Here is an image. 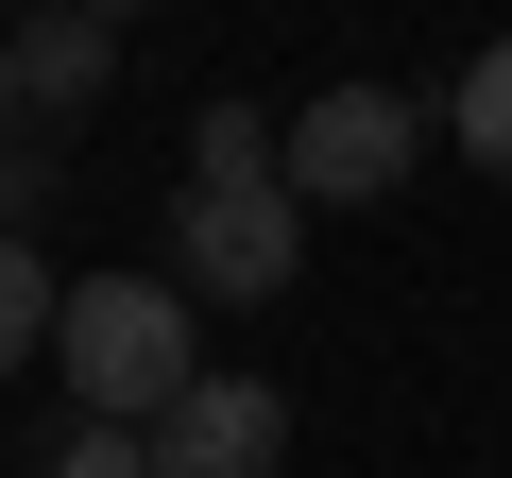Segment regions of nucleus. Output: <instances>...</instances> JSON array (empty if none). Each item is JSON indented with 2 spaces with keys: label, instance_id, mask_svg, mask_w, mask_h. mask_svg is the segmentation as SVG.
Returning a JSON list of instances; mask_svg holds the SVG:
<instances>
[{
  "label": "nucleus",
  "instance_id": "nucleus-1",
  "mask_svg": "<svg viewBox=\"0 0 512 478\" xmlns=\"http://www.w3.org/2000/svg\"><path fill=\"white\" fill-rule=\"evenodd\" d=\"M52 359H69L86 427H171L188 410V308H171V274H86L69 325H52Z\"/></svg>",
  "mask_w": 512,
  "mask_h": 478
},
{
  "label": "nucleus",
  "instance_id": "nucleus-2",
  "mask_svg": "<svg viewBox=\"0 0 512 478\" xmlns=\"http://www.w3.org/2000/svg\"><path fill=\"white\" fill-rule=\"evenodd\" d=\"M291 257H308L291 171H274V188H188V205H171V274H188L205 308H274V291H291Z\"/></svg>",
  "mask_w": 512,
  "mask_h": 478
},
{
  "label": "nucleus",
  "instance_id": "nucleus-3",
  "mask_svg": "<svg viewBox=\"0 0 512 478\" xmlns=\"http://www.w3.org/2000/svg\"><path fill=\"white\" fill-rule=\"evenodd\" d=\"M410 154H427V103L410 86H325L291 120V205H376Z\"/></svg>",
  "mask_w": 512,
  "mask_h": 478
},
{
  "label": "nucleus",
  "instance_id": "nucleus-4",
  "mask_svg": "<svg viewBox=\"0 0 512 478\" xmlns=\"http://www.w3.org/2000/svg\"><path fill=\"white\" fill-rule=\"evenodd\" d=\"M291 461V393L274 376H188V410L154 427V478H274Z\"/></svg>",
  "mask_w": 512,
  "mask_h": 478
},
{
  "label": "nucleus",
  "instance_id": "nucleus-5",
  "mask_svg": "<svg viewBox=\"0 0 512 478\" xmlns=\"http://www.w3.org/2000/svg\"><path fill=\"white\" fill-rule=\"evenodd\" d=\"M103 86H120V18L52 0V18L18 35V103H35V120H69V103H103Z\"/></svg>",
  "mask_w": 512,
  "mask_h": 478
},
{
  "label": "nucleus",
  "instance_id": "nucleus-6",
  "mask_svg": "<svg viewBox=\"0 0 512 478\" xmlns=\"http://www.w3.org/2000/svg\"><path fill=\"white\" fill-rule=\"evenodd\" d=\"M291 171V137L256 120V103H205V137H188V188H274Z\"/></svg>",
  "mask_w": 512,
  "mask_h": 478
},
{
  "label": "nucleus",
  "instance_id": "nucleus-7",
  "mask_svg": "<svg viewBox=\"0 0 512 478\" xmlns=\"http://www.w3.org/2000/svg\"><path fill=\"white\" fill-rule=\"evenodd\" d=\"M444 137H461L478 171H512V35H495V52H478V69L444 86Z\"/></svg>",
  "mask_w": 512,
  "mask_h": 478
},
{
  "label": "nucleus",
  "instance_id": "nucleus-8",
  "mask_svg": "<svg viewBox=\"0 0 512 478\" xmlns=\"http://www.w3.org/2000/svg\"><path fill=\"white\" fill-rule=\"evenodd\" d=\"M52 325H69V291L35 274V239H0V376H18V359H35Z\"/></svg>",
  "mask_w": 512,
  "mask_h": 478
},
{
  "label": "nucleus",
  "instance_id": "nucleus-9",
  "mask_svg": "<svg viewBox=\"0 0 512 478\" xmlns=\"http://www.w3.org/2000/svg\"><path fill=\"white\" fill-rule=\"evenodd\" d=\"M52 478H154V427H69Z\"/></svg>",
  "mask_w": 512,
  "mask_h": 478
},
{
  "label": "nucleus",
  "instance_id": "nucleus-10",
  "mask_svg": "<svg viewBox=\"0 0 512 478\" xmlns=\"http://www.w3.org/2000/svg\"><path fill=\"white\" fill-rule=\"evenodd\" d=\"M35 205H52V154H18V137H0V239H35Z\"/></svg>",
  "mask_w": 512,
  "mask_h": 478
},
{
  "label": "nucleus",
  "instance_id": "nucleus-11",
  "mask_svg": "<svg viewBox=\"0 0 512 478\" xmlns=\"http://www.w3.org/2000/svg\"><path fill=\"white\" fill-rule=\"evenodd\" d=\"M0 120H18V52H0Z\"/></svg>",
  "mask_w": 512,
  "mask_h": 478
},
{
  "label": "nucleus",
  "instance_id": "nucleus-12",
  "mask_svg": "<svg viewBox=\"0 0 512 478\" xmlns=\"http://www.w3.org/2000/svg\"><path fill=\"white\" fill-rule=\"evenodd\" d=\"M86 18H120V0H86Z\"/></svg>",
  "mask_w": 512,
  "mask_h": 478
}]
</instances>
